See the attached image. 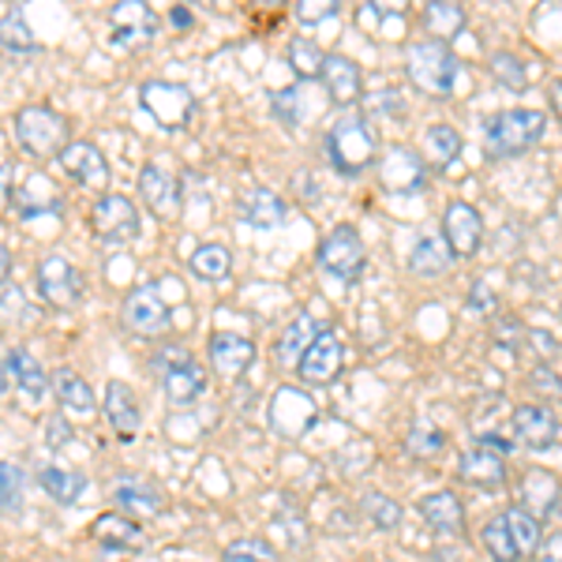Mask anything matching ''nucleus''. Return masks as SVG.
<instances>
[{
	"label": "nucleus",
	"instance_id": "obj_14",
	"mask_svg": "<svg viewBox=\"0 0 562 562\" xmlns=\"http://www.w3.org/2000/svg\"><path fill=\"white\" fill-rule=\"evenodd\" d=\"M442 240L450 244L454 256H476L480 240H484V222H480L476 206L465 203V199H454L447 203V214H442Z\"/></svg>",
	"mask_w": 562,
	"mask_h": 562
},
{
	"label": "nucleus",
	"instance_id": "obj_6",
	"mask_svg": "<svg viewBox=\"0 0 562 562\" xmlns=\"http://www.w3.org/2000/svg\"><path fill=\"white\" fill-rule=\"evenodd\" d=\"M121 323L135 338H161L173 326V307L161 296V285H139L124 296Z\"/></svg>",
	"mask_w": 562,
	"mask_h": 562
},
{
	"label": "nucleus",
	"instance_id": "obj_37",
	"mask_svg": "<svg viewBox=\"0 0 562 562\" xmlns=\"http://www.w3.org/2000/svg\"><path fill=\"white\" fill-rule=\"evenodd\" d=\"M503 518L506 525H510V537L514 543H518V551H521V559H537V551H540V521L532 518V514H525L521 506H510V510H503Z\"/></svg>",
	"mask_w": 562,
	"mask_h": 562
},
{
	"label": "nucleus",
	"instance_id": "obj_12",
	"mask_svg": "<svg viewBox=\"0 0 562 562\" xmlns=\"http://www.w3.org/2000/svg\"><path fill=\"white\" fill-rule=\"evenodd\" d=\"M109 31H113V42L116 45H147L154 34H158V15L150 12V4H143V0H121V4L109 8L105 15Z\"/></svg>",
	"mask_w": 562,
	"mask_h": 562
},
{
	"label": "nucleus",
	"instance_id": "obj_32",
	"mask_svg": "<svg viewBox=\"0 0 562 562\" xmlns=\"http://www.w3.org/2000/svg\"><path fill=\"white\" fill-rule=\"evenodd\" d=\"M53 394L60 397V405H65L68 413H90L94 409V390L83 375H76L71 368H57L53 371Z\"/></svg>",
	"mask_w": 562,
	"mask_h": 562
},
{
	"label": "nucleus",
	"instance_id": "obj_52",
	"mask_svg": "<svg viewBox=\"0 0 562 562\" xmlns=\"http://www.w3.org/2000/svg\"><path fill=\"white\" fill-rule=\"evenodd\" d=\"M551 109H555V116L562 121V79L555 83V90H551Z\"/></svg>",
	"mask_w": 562,
	"mask_h": 562
},
{
	"label": "nucleus",
	"instance_id": "obj_5",
	"mask_svg": "<svg viewBox=\"0 0 562 562\" xmlns=\"http://www.w3.org/2000/svg\"><path fill=\"white\" fill-rule=\"evenodd\" d=\"M15 139L31 158H60L71 147L68 121L49 105H23L15 113Z\"/></svg>",
	"mask_w": 562,
	"mask_h": 562
},
{
	"label": "nucleus",
	"instance_id": "obj_49",
	"mask_svg": "<svg viewBox=\"0 0 562 562\" xmlns=\"http://www.w3.org/2000/svg\"><path fill=\"white\" fill-rule=\"evenodd\" d=\"M20 307H23V296H20V289L12 285V278H8L4 281V312L12 315V312H20Z\"/></svg>",
	"mask_w": 562,
	"mask_h": 562
},
{
	"label": "nucleus",
	"instance_id": "obj_28",
	"mask_svg": "<svg viewBox=\"0 0 562 562\" xmlns=\"http://www.w3.org/2000/svg\"><path fill=\"white\" fill-rule=\"evenodd\" d=\"M420 514L435 532H461L465 525V506L454 492H431L420 498Z\"/></svg>",
	"mask_w": 562,
	"mask_h": 562
},
{
	"label": "nucleus",
	"instance_id": "obj_42",
	"mask_svg": "<svg viewBox=\"0 0 562 562\" xmlns=\"http://www.w3.org/2000/svg\"><path fill=\"white\" fill-rule=\"evenodd\" d=\"M222 562H281V555L274 543L244 537V540H233L229 548L222 551Z\"/></svg>",
	"mask_w": 562,
	"mask_h": 562
},
{
	"label": "nucleus",
	"instance_id": "obj_10",
	"mask_svg": "<svg viewBox=\"0 0 562 562\" xmlns=\"http://www.w3.org/2000/svg\"><path fill=\"white\" fill-rule=\"evenodd\" d=\"M90 225H94L98 240H105V244H128L139 237V229H143L135 203L128 195H116V192L98 199L94 211H90Z\"/></svg>",
	"mask_w": 562,
	"mask_h": 562
},
{
	"label": "nucleus",
	"instance_id": "obj_16",
	"mask_svg": "<svg viewBox=\"0 0 562 562\" xmlns=\"http://www.w3.org/2000/svg\"><path fill=\"white\" fill-rule=\"evenodd\" d=\"M458 473L465 484L480 487V492H503L506 487V461H503V450L487 447V442H476L473 450L461 454V465Z\"/></svg>",
	"mask_w": 562,
	"mask_h": 562
},
{
	"label": "nucleus",
	"instance_id": "obj_3",
	"mask_svg": "<svg viewBox=\"0 0 562 562\" xmlns=\"http://www.w3.org/2000/svg\"><path fill=\"white\" fill-rule=\"evenodd\" d=\"M154 375L161 383V394H166L169 405L184 409V405H195L199 397L206 394V368L195 364V357L180 346H169L161 352H154Z\"/></svg>",
	"mask_w": 562,
	"mask_h": 562
},
{
	"label": "nucleus",
	"instance_id": "obj_20",
	"mask_svg": "<svg viewBox=\"0 0 562 562\" xmlns=\"http://www.w3.org/2000/svg\"><path fill=\"white\" fill-rule=\"evenodd\" d=\"M323 87H326V94H330L334 105H352V102H360L364 76H360L357 60H349L346 53H326Z\"/></svg>",
	"mask_w": 562,
	"mask_h": 562
},
{
	"label": "nucleus",
	"instance_id": "obj_1",
	"mask_svg": "<svg viewBox=\"0 0 562 562\" xmlns=\"http://www.w3.org/2000/svg\"><path fill=\"white\" fill-rule=\"evenodd\" d=\"M375 150H379V132L360 113H346L326 132V154H330L334 169L346 177L364 173L371 161H375Z\"/></svg>",
	"mask_w": 562,
	"mask_h": 562
},
{
	"label": "nucleus",
	"instance_id": "obj_41",
	"mask_svg": "<svg viewBox=\"0 0 562 562\" xmlns=\"http://www.w3.org/2000/svg\"><path fill=\"white\" fill-rule=\"evenodd\" d=\"M442 447H447V435H442L439 428H431V424H413L409 435H405V450L420 461L439 458Z\"/></svg>",
	"mask_w": 562,
	"mask_h": 562
},
{
	"label": "nucleus",
	"instance_id": "obj_31",
	"mask_svg": "<svg viewBox=\"0 0 562 562\" xmlns=\"http://www.w3.org/2000/svg\"><path fill=\"white\" fill-rule=\"evenodd\" d=\"M90 532H94L105 548H143V540H147L128 514H102V518L90 525Z\"/></svg>",
	"mask_w": 562,
	"mask_h": 562
},
{
	"label": "nucleus",
	"instance_id": "obj_51",
	"mask_svg": "<svg viewBox=\"0 0 562 562\" xmlns=\"http://www.w3.org/2000/svg\"><path fill=\"white\" fill-rule=\"evenodd\" d=\"M169 20H173L177 26H192V15H188V8H173V12H169Z\"/></svg>",
	"mask_w": 562,
	"mask_h": 562
},
{
	"label": "nucleus",
	"instance_id": "obj_19",
	"mask_svg": "<svg viewBox=\"0 0 562 562\" xmlns=\"http://www.w3.org/2000/svg\"><path fill=\"white\" fill-rule=\"evenodd\" d=\"M206 357H211L214 371L222 379H240L244 371H248L251 364H256V346H251L244 334H214L211 346H206Z\"/></svg>",
	"mask_w": 562,
	"mask_h": 562
},
{
	"label": "nucleus",
	"instance_id": "obj_46",
	"mask_svg": "<svg viewBox=\"0 0 562 562\" xmlns=\"http://www.w3.org/2000/svg\"><path fill=\"white\" fill-rule=\"evenodd\" d=\"M274 113L281 116L285 124H304V87L296 83V87H285V90H278L274 94Z\"/></svg>",
	"mask_w": 562,
	"mask_h": 562
},
{
	"label": "nucleus",
	"instance_id": "obj_44",
	"mask_svg": "<svg viewBox=\"0 0 562 562\" xmlns=\"http://www.w3.org/2000/svg\"><path fill=\"white\" fill-rule=\"evenodd\" d=\"M487 68H492L495 83H503V87H510V90H525V87H529V71H525V60L514 57V53H495Z\"/></svg>",
	"mask_w": 562,
	"mask_h": 562
},
{
	"label": "nucleus",
	"instance_id": "obj_35",
	"mask_svg": "<svg viewBox=\"0 0 562 562\" xmlns=\"http://www.w3.org/2000/svg\"><path fill=\"white\" fill-rule=\"evenodd\" d=\"M188 270H192L195 278H203V281H222V278H229L233 256H229V248H225V244H203V248L192 251Z\"/></svg>",
	"mask_w": 562,
	"mask_h": 562
},
{
	"label": "nucleus",
	"instance_id": "obj_36",
	"mask_svg": "<svg viewBox=\"0 0 562 562\" xmlns=\"http://www.w3.org/2000/svg\"><path fill=\"white\" fill-rule=\"evenodd\" d=\"M424 154H428L435 169L454 166V158L461 154V135L450 124H435V128L424 132Z\"/></svg>",
	"mask_w": 562,
	"mask_h": 562
},
{
	"label": "nucleus",
	"instance_id": "obj_29",
	"mask_svg": "<svg viewBox=\"0 0 562 562\" xmlns=\"http://www.w3.org/2000/svg\"><path fill=\"white\" fill-rule=\"evenodd\" d=\"M113 503L121 506L124 514H135V518H154V514L166 506V498L154 484H143V480H121L113 487Z\"/></svg>",
	"mask_w": 562,
	"mask_h": 562
},
{
	"label": "nucleus",
	"instance_id": "obj_13",
	"mask_svg": "<svg viewBox=\"0 0 562 562\" xmlns=\"http://www.w3.org/2000/svg\"><path fill=\"white\" fill-rule=\"evenodd\" d=\"M514 492H518V503L514 506H521L525 514H532L537 521H543L559 510L562 480L551 473V469H525L518 476V484H514Z\"/></svg>",
	"mask_w": 562,
	"mask_h": 562
},
{
	"label": "nucleus",
	"instance_id": "obj_40",
	"mask_svg": "<svg viewBox=\"0 0 562 562\" xmlns=\"http://www.w3.org/2000/svg\"><path fill=\"white\" fill-rule=\"evenodd\" d=\"M323 65H326V53L312 38L289 42V68H293L301 79H315V76L323 79Z\"/></svg>",
	"mask_w": 562,
	"mask_h": 562
},
{
	"label": "nucleus",
	"instance_id": "obj_2",
	"mask_svg": "<svg viewBox=\"0 0 562 562\" xmlns=\"http://www.w3.org/2000/svg\"><path fill=\"white\" fill-rule=\"evenodd\" d=\"M405 71H409L413 87H420L428 98H450L461 83V65L442 42H413L405 49Z\"/></svg>",
	"mask_w": 562,
	"mask_h": 562
},
{
	"label": "nucleus",
	"instance_id": "obj_26",
	"mask_svg": "<svg viewBox=\"0 0 562 562\" xmlns=\"http://www.w3.org/2000/svg\"><path fill=\"white\" fill-rule=\"evenodd\" d=\"M240 217L256 229H274V225L285 222V203L281 195H274L270 188H244L240 192Z\"/></svg>",
	"mask_w": 562,
	"mask_h": 562
},
{
	"label": "nucleus",
	"instance_id": "obj_9",
	"mask_svg": "<svg viewBox=\"0 0 562 562\" xmlns=\"http://www.w3.org/2000/svg\"><path fill=\"white\" fill-rule=\"evenodd\" d=\"M38 293L45 304L60 307V312H71V307L83 304L87 285L76 262H68L65 256H49L38 262Z\"/></svg>",
	"mask_w": 562,
	"mask_h": 562
},
{
	"label": "nucleus",
	"instance_id": "obj_25",
	"mask_svg": "<svg viewBox=\"0 0 562 562\" xmlns=\"http://www.w3.org/2000/svg\"><path fill=\"white\" fill-rule=\"evenodd\" d=\"M105 420L113 424V431L121 439H135V431H139V402H135L128 383H121V379H113L105 386Z\"/></svg>",
	"mask_w": 562,
	"mask_h": 562
},
{
	"label": "nucleus",
	"instance_id": "obj_15",
	"mask_svg": "<svg viewBox=\"0 0 562 562\" xmlns=\"http://www.w3.org/2000/svg\"><path fill=\"white\" fill-rule=\"evenodd\" d=\"M341 364H346V352H341V341H338V334L330 330V326H323L319 330V338L312 341V349L304 352V360H301V379L307 386H326V383H334L338 379V371Z\"/></svg>",
	"mask_w": 562,
	"mask_h": 562
},
{
	"label": "nucleus",
	"instance_id": "obj_17",
	"mask_svg": "<svg viewBox=\"0 0 562 562\" xmlns=\"http://www.w3.org/2000/svg\"><path fill=\"white\" fill-rule=\"evenodd\" d=\"M60 166H65V173L76 180V184L94 188V192H105L109 180H113L105 154L98 150L94 143H83V139H76L65 154H60Z\"/></svg>",
	"mask_w": 562,
	"mask_h": 562
},
{
	"label": "nucleus",
	"instance_id": "obj_21",
	"mask_svg": "<svg viewBox=\"0 0 562 562\" xmlns=\"http://www.w3.org/2000/svg\"><path fill=\"white\" fill-rule=\"evenodd\" d=\"M514 431H518V439L525 447L532 450H548L555 447L559 439V416L548 409V405H518L514 409Z\"/></svg>",
	"mask_w": 562,
	"mask_h": 562
},
{
	"label": "nucleus",
	"instance_id": "obj_23",
	"mask_svg": "<svg viewBox=\"0 0 562 562\" xmlns=\"http://www.w3.org/2000/svg\"><path fill=\"white\" fill-rule=\"evenodd\" d=\"M379 180L386 192H416L424 184V161L409 147H394L379 161Z\"/></svg>",
	"mask_w": 562,
	"mask_h": 562
},
{
	"label": "nucleus",
	"instance_id": "obj_22",
	"mask_svg": "<svg viewBox=\"0 0 562 562\" xmlns=\"http://www.w3.org/2000/svg\"><path fill=\"white\" fill-rule=\"evenodd\" d=\"M12 383L23 390L26 402L38 405L49 379H45V368L26 349H8L4 352V390H8V394H12Z\"/></svg>",
	"mask_w": 562,
	"mask_h": 562
},
{
	"label": "nucleus",
	"instance_id": "obj_34",
	"mask_svg": "<svg viewBox=\"0 0 562 562\" xmlns=\"http://www.w3.org/2000/svg\"><path fill=\"white\" fill-rule=\"evenodd\" d=\"M424 26H428L431 42L447 45L465 26V8L454 4V0H435V4L424 8Z\"/></svg>",
	"mask_w": 562,
	"mask_h": 562
},
{
	"label": "nucleus",
	"instance_id": "obj_24",
	"mask_svg": "<svg viewBox=\"0 0 562 562\" xmlns=\"http://www.w3.org/2000/svg\"><path fill=\"white\" fill-rule=\"evenodd\" d=\"M319 330H323V326L315 323V315H312V312H301V315H296V319L285 326V334L278 338V346H274V364H281V368H301L304 352L312 349V341L319 338Z\"/></svg>",
	"mask_w": 562,
	"mask_h": 562
},
{
	"label": "nucleus",
	"instance_id": "obj_45",
	"mask_svg": "<svg viewBox=\"0 0 562 562\" xmlns=\"http://www.w3.org/2000/svg\"><path fill=\"white\" fill-rule=\"evenodd\" d=\"M0 506H4L8 518H20V506H23V473L12 465V461H4L0 465Z\"/></svg>",
	"mask_w": 562,
	"mask_h": 562
},
{
	"label": "nucleus",
	"instance_id": "obj_39",
	"mask_svg": "<svg viewBox=\"0 0 562 562\" xmlns=\"http://www.w3.org/2000/svg\"><path fill=\"white\" fill-rule=\"evenodd\" d=\"M360 514H364L368 525H375V529H383V532L397 529L402 518H405L402 506H397L394 498L383 495V492H368L364 498H360Z\"/></svg>",
	"mask_w": 562,
	"mask_h": 562
},
{
	"label": "nucleus",
	"instance_id": "obj_43",
	"mask_svg": "<svg viewBox=\"0 0 562 562\" xmlns=\"http://www.w3.org/2000/svg\"><path fill=\"white\" fill-rule=\"evenodd\" d=\"M0 31H4L8 53H31L34 45H38V42H34V34H31V26L23 23V8H4Z\"/></svg>",
	"mask_w": 562,
	"mask_h": 562
},
{
	"label": "nucleus",
	"instance_id": "obj_33",
	"mask_svg": "<svg viewBox=\"0 0 562 562\" xmlns=\"http://www.w3.org/2000/svg\"><path fill=\"white\" fill-rule=\"evenodd\" d=\"M38 484H42V492L49 498H57L60 506L79 503L87 492V480L79 476L76 469H60V465H45L38 473Z\"/></svg>",
	"mask_w": 562,
	"mask_h": 562
},
{
	"label": "nucleus",
	"instance_id": "obj_50",
	"mask_svg": "<svg viewBox=\"0 0 562 562\" xmlns=\"http://www.w3.org/2000/svg\"><path fill=\"white\" fill-rule=\"evenodd\" d=\"M469 304H473V312H487V307L495 304V296L487 293V285H476L473 289V301H469Z\"/></svg>",
	"mask_w": 562,
	"mask_h": 562
},
{
	"label": "nucleus",
	"instance_id": "obj_27",
	"mask_svg": "<svg viewBox=\"0 0 562 562\" xmlns=\"http://www.w3.org/2000/svg\"><path fill=\"white\" fill-rule=\"evenodd\" d=\"M15 211L20 217H38V214H53L60 211V192L45 173H31L23 180V188L15 192Z\"/></svg>",
	"mask_w": 562,
	"mask_h": 562
},
{
	"label": "nucleus",
	"instance_id": "obj_7",
	"mask_svg": "<svg viewBox=\"0 0 562 562\" xmlns=\"http://www.w3.org/2000/svg\"><path fill=\"white\" fill-rule=\"evenodd\" d=\"M267 416H270V428H274L281 439L296 442L319 424V405H315V397L304 394L301 386H278L274 397H270Z\"/></svg>",
	"mask_w": 562,
	"mask_h": 562
},
{
	"label": "nucleus",
	"instance_id": "obj_8",
	"mask_svg": "<svg viewBox=\"0 0 562 562\" xmlns=\"http://www.w3.org/2000/svg\"><path fill=\"white\" fill-rule=\"evenodd\" d=\"M139 105L147 109L161 128H184L195 113V94L180 83H166V79H150L139 90Z\"/></svg>",
	"mask_w": 562,
	"mask_h": 562
},
{
	"label": "nucleus",
	"instance_id": "obj_18",
	"mask_svg": "<svg viewBox=\"0 0 562 562\" xmlns=\"http://www.w3.org/2000/svg\"><path fill=\"white\" fill-rule=\"evenodd\" d=\"M139 195L161 222H173L180 214V184L166 166H143L139 169Z\"/></svg>",
	"mask_w": 562,
	"mask_h": 562
},
{
	"label": "nucleus",
	"instance_id": "obj_30",
	"mask_svg": "<svg viewBox=\"0 0 562 562\" xmlns=\"http://www.w3.org/2000/svg\"><path fill=\"white\" fill-rule=\"evenodd\" d=\"M450 259H454V251H450V244L442 237H420L409 251V270L420 278H439L450 270Z\"/></svg>",
	"mask_w": 562,
	"mask_h": 562
},
{
	"label": "nucleus",
	"instance_id": "obj_48",
	"mask_svg": "<svg viewBox=\"0 0 562 562\" xmlns=\"http://www.w3.org/2000/svg\"><path fill=\"white\" fill-rule=\"evenodd\" d=\"M537 562H562V532H551V537H543L540 551H537Z\"/></svg>",
	"mask_w": 562,
	"mask_h": 562
},
{
	"label": "nucleus",
	"instance_id": "obj_11",
	"mask_svg": "<svg viewBox=\"0 0 562 562\" xmlns=\"http://www.w3.org/2000/svg\"><path fill=\"white\" fill-rule=\"evenodd\" d=\"M364 259H368L364 240H360V233L352 229V225H338V229H330V237L319 244V267L334 278L352 281L364 270Z\"/></svg>",
	"mask_w": 562,
	"mask_h": 562
},
{
	"label": "nucleus",
	"instance_id": "obj_38",
	"mask_svg": "<svg viewBox=\"0 0 562 562\" xmlns=\"http://www.w3.org/2000/svg\"><path fill=\"white\" fill-rule=\"evenodd\" d=\"M480 540H484V551H487V555H492L495 562H518V559H521V551H518V543H514L510 525H506L503 514H495V518L484 525Z\"/></svg>",
	"mask_w": 562,
	"mask_h": 562
},
{
	"label": "nucleus",
	"instance_id": "obj_47",
	"mask_svg": "<svg viewBox=\"0 0 562 562\" xmlns=\"http://www.w3.org/2000/svg\"><path fill=\"white\" fill-rule=\"evenodd\" d=\"M334 12H338V0H301L296 4V20L301 23H319Z\"/></svg>",
	"mask_w": 562,
	"mask_h": 562
},
{
	"label": "nucleus",
	"instance_id": "obj_4",
	"mask_svg": "<svg viewBox=\"0 0 562 562\" xmlns=\"http://www.w3.org/2000/svg\"><path fill=\"white\" fill-rule=\"evenodd\" d=\"M543 113L537 109H503L487 121L484 128V150L487 158H514V154L529 150L543 135Z\"/></svg>",
	"mask_w": 562,
	"mask_h": 562
}]
</instances>
